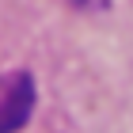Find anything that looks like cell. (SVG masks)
I'll use <instances>...</instances> for the list:
<instances>
[{
    "mask_svg": "<svg viewBox=\"0 0 133 133\" xmlns=\"http://www.w3.org/2000/svg\"><path fill=\"white\" fill-rule=\"evenodd\" d=\"M34 110V80L27 72H4L0 76V133H15L27 125Z\"/></svg>",
    "mask_w": 133,
    "mask_h": 133,
    "instance_id": "cell-1",
    "label": "cell"
},
{
    "mask_svg": "<svg viewBox=\"0 0 133 133\" xmlns=\"http://www.w3.org/2000/svg\"><path fill=\"white\" fill-rule=\"evenodd\" d=\"M76 4H84V8H88V4H95V8H99V4H107V0H76Z\"/></svg>",
    "mask_w": 133,
    "mask_h": 133,
    "instance_id": "cell-2",
    "label": "cell"
}]
</instances>
